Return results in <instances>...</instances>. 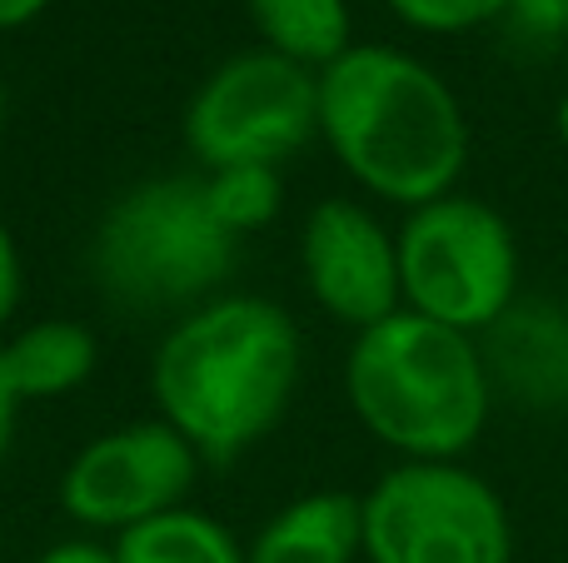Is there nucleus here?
Wrapping results in <instances>:
<instances>
[{"instance_id":"nucleus-13","label":"nucleus","mask_w":568,"mask_h":563,"mask_svg":"<svg viewBox=\"0 0 568 563\" xmlns=\"http://www.w3.org/2000/svg\"><path fill=\"white\" fill-rule=\"evenodd\" d=\"M245 6L260 45L314 75L354 45L349 0H245Z\"/></svg>"},{"instance_id":"nucleus-6","label":"nucleus","mask_w":568,"mask_h":563,"mask_svg":"<svg viewBox=\"0 0 568 563\" xmlns=\"http://www.w3.org/2000/svg\"><path fill=\"white\" fill-rule=\"evenodd\" d=\"M364 563H514V514L469 464H394L359 494Z\"/></svg>"},{"instance_id":"nucleus-20","label":"nucleus","mask_w":568,"mask_h":563,"mask_svg":"<svg viewBox=\"0 0 568 563\" xmlns=\"http://www.w3.org/2000/svg\"><path fill=\"white\" fill-rule=\"evenodd\" d=\"M16 419H20V399L6 379V365H0V464H6L10 439H16Z\"/></svg>"},{"instance_id":"nucleus-21","label":"nucleus","mask_w":568,"mask_h":563,"mask_svg":"<svg viewBox=\"0 0 568 563\" xmlns=\"http://www.w3.org/2000/svg\"><path fill=\"white\" fill-rule=\"evenodd\" d=\"M45 6H50V0H0V35H6V30L30 25V20H36Z\"/></svg>"},{"instance_id":"nucleus-5","label":"nucleus","mask_w":568,"mask_h":563,"mask_svg":"<svg viewBox=\"0 0 568 563\" xmlns=\"http://www.w3.org/2000/svg\"><path fill=\"white\" fill-rule=\"evenodd\" d=\"M399 295L409 315L479 339L524 295V255L514 225L489 199L454 190L409 209L394 229Z\"/></svg>"},{"instance_id":"nucleus-15","label":"nucleus","mask_w":568,"mask_h":563,"mask_svg":"<svg viewBox=\"0 0 568 563\" xmlns=\"http://www.w3.org/2000/svg\"><path fill=\"white\" fill-rule=\"evenodd\" d=\"M205 175V190H210V205H215L220 225L230 235H255L265 229L270 219L280 215L284 205V180L280 170H265V165H235V170H200Z\"/></svg>"},{"instance_id":"nucleus-16","label":"nucleus","mask_w":568,"mask_h":563,"mask_svg":"<svg viewBox=\"0 0 568 563\" xmlns=\"http://www.w3.org/2000/svg\"><path fill=\"white\" fill-rule=\"evenodd\" d=\"M399 25L419 35H469V30L499 25L509 0H384Z\"/></svg>"},{"instance_id":"nucleus-11","label":"nucleus","mask_w":568,"mask_h":563,"mask_svg":"<svg viewBox=\"0 0 568 563\" xmlns=\"http://www.w3.org/2000/svg\"><path fill=\"white\" fill-rule=\"evenodd\" d=\"M364 559V509L359 494L314 489L290 499L250 539L245 563H359Z\"/></svg>"},{"instance_id":"nucleus-19","label":"nucleus","mask_w":568,"mask_h":563,"mask_svg":"<svg viewBox=\"0 0 568 563\" xmlns=\"http://www.w3.org/2000/svg\"><path fill=\"white\" fill-rule=\"evenodd\" d=\"M36 563H115V549L95 544V539H60Z\"/></svg>"},{"instance_id":"nucleus-4","label":"nucleus","mask_w":568,"mask_h":563,"mask_svg":"<svg viewBox=\"0 0 568 563\" xmlns=\"http://www.w3.org/2000/svg\"><path fill=\"white\" fill-rule=\"evenodd\" d=\"M240 265V235L220 225L205 175H160L130 185L90 235V279L115 309H195Z\"/></svg>"},{"instance_id":"nucleus-12","label":"nucleus","mask_w":568,"mask_h":563,"mask_svg":"<svg viewBox=\"0 0 568 563\" xmlns=\"http://www.w3.org/2000/svg\"><path fill=\"white\" fill-rule=\"evenodd\" d=\"M0 365L20 405H45L80 389L100 365V345L75 319H36L0 339Z\"/></svg>"},{"instance_id":"nucleus-2","label":"nucleus","mask_w":568,"mask_h":563,"mask_svg":"<svg viewBox=\"0 0 568 563\" xmlns=\"http://www.w3.org/2000/svg\"><path fill=\"white\" fill-rule=\"evenodd\" d=\"M320 140L364 195L404 215L454 195L474 145L464 100L429 60L364 40L320 70Z\"/></svg>"},{"instance_id":"nucleus-8","label":"nucleus","mask_w":568,"mask_h":563,"mask_svg":"<svg viewBox=\"0 0 568 563\" xmlns=\"http://www.w3.org/2000/svg\"><path fill=\"white\" fill-rule=\"evenodd\" d=\"M195 474L200 454L165 419H135L95 434L70 459L60 474V509L95 534H125L185 504Z\"/></svg>"},{"instance_id":"nucleus-10","label":"nucleus","mask_w":568,"mask_h":563,"mask_svg":"<svg viewBox=\"0 0 568 563\" xmlns=\"http://www.w3.org/2000/svg\"><path fill=\"white\" fill-rule=\"evenodd\" d=\"M494 399L524 414H568V299L519 295L509 315L479 335Z\"/></svg>"},{"instance_id":"nucleus-23","label":"nucleus","mask_w":568,"mask_h":563,"mask_svg":"<svg viewBox=\"0 0 568 563\" xmlns=\"http://www.w3.org/2000/svg\"><path fill=\"white\" fill-rule=\"evenodd\" d=\"M0 130H6V85H0Z\"/></svg>"},{"instance_id":"nucleus-18","label":"nucleus","mask_w":568,"mask_h":563,"mask_svg":"<svg viewBox=\"0 0 568 563\" xmlns=\"http://www.w3.org/2000/svg\"><path fill=\"white\" fill-rule=\"evenodd\" d=\"M16 309H20V249L10 225L0 219V329L16 319Z\"/></svg>"},{"instance_id":"nucleus-7","label":"nucleus","mask_w":568,"mask_h":563,"mask_svg":"<svg viewBox=\"0 0 568 563\" xmlns=\"http://www.w3.org/2000/svg\"><path fill=\"white\" fill-rule=\"evenodd\" d=\"M180 135L200 170H280L320 140V75L265 45L240 50L195 85Z\"/></svg>"},{"instance_id":"nucleus-14","label":"nucleus","mask_w":568,"mask_h":563,"mask_svg":"<svg viewBox=\"0 0 568 563\" xmlns=\"http://www.w3.org/2000/svg\"><path fill=\"white\" fill-rule=\"evenodd\" d=\"M110 549H115V563H245L235 534L190 504L125 529Z\"/></svg>"},{"instance_id":"nucleus-3","label":"nucleus","mask_w":568,"mask_h":563,"mask_svg":"<svg viewBox=\"0 0 568 563\" xmlns=\"http://www.w3.org/2000/svg\"><path fill=\"white\" fill-rule=\"evenodd\" d=\"M344 399L399 464H459L499 405L479 339L409 309L349 339Z\"/></svg>"},{"instance_id":"nucleus-9","label":"nucleus","mask_w":568,"mask_h":563,"mask_svg":"<svg viewBox=\"0 0 568 563\" xmlns=\"http://www.w3.org/2000/svg\"><path fill=\"white\" fill-rule=\"evenodd\" d=\"M300 275L314 305L354 335L404 309L394 229L364 199L329 195L304 215Z\"/></svg>"},{"instance_id":"nucleus-17","label":"nucleus","mask_w":568,"mask_h":563,"mask_svg":"<svg viewBox=\"0 0 568 563\" xmlns=\"http://www.w3.org/2000/svg\"><path fill=\"white\" fill-rule=\"evenodd\" d=\"M499 25L519 50H559L568 40V0H509Z\"/></svg>"},{"instance_id":"nucleus-1","label":"nucleus","mask_w":568,"mask_h":563,"mask_svg":"<svg viewBox=\"0 0 568 563\" xmlns=\"http://www.w3.org/2000/svg\"><path fill=\"white\" fill-rule=\"evenodd\" d=\"M304 339L265 295H215L185 309L150 359L155 419L200 464H235L284 424L300 389Z\"/></svg>"},{"instance_id":"nucleus-22","label":"nucleus","mask_w":568,"mask_h":563,"mask_svg":"<svg viewBox=\"0 0 568 563\" xmlns=\"http://www.w3.org/2000/svg\"><path fill=\"white\" fill-rule=\"evenodd\" d=\"M554 135H559L564 155H568V90L559 95V105H554Z\"/></svg>"}]
</instances>
